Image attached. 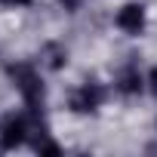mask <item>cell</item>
Masks as SVG:
<instances>
[{
  "label": "cell",
  "instance_id": "1",
  "mask_svg": "<svg viewBox=\"0 0 157 157\" xmlns=\"http://www.w3.org/2000/svg\"><path fill=\"white\" fill-rule=\"evenodd\" d=\"M6 74H10V80L16 83V90L22 93L25 105L34 108V111H40L43 99H46V90H43V80H40V74L34 71V65L16 62V65H6Z\"/></svg>",
  "mask_w": 157,
  "mask_h": 157
},
{
  "label": "cell",
  "instance_id": "2",
  "mask_svg": "<svg viewBox=\"0 0 157 157\" xmlns=\"http://www.w3.org/2000/svg\"><path fill=\"white\" fill-rule=\"evenodd\" d=\"M102 102H105V90L99 83H80L71 93V99H68L74 114H93V111H99Z\"/></svg>",
  "mask_w": 157,
  "mask_h": 157
},
{
  "label": "cell",
  "instance_id": "3",
  "mask_svg": "<svg viewBox=\"0 0 157 157\" xmlns=\"http://www.w3.org/2000/svg\"><path fill=\"white\" fill-rule=\"evenodd\" d=\"M25 142H28V120H25V114H10V117L0 120V148L3 151H16Z\"/></svg>",
  "mask_w": 157,
  "mask_h": 157
},
{
  "label": "cell",
  "instance_id": "4",
  "mask_svg": "<svg viewBox=\"0 0 157 157\" xmlns=\"http://www.w3.org/2000/svg\"><path fill=\"white\" fill-rule=\"evenodd\" d=\"M117 28L123 31V34H129V37H139L142 31H145V6L142 3H123L120 10H117Z\"/></svg>",
  "mask_w": 157,
  "mask_h": 157
},
{
  "label": "cell",
  "instance_id": "5",
  "mask_svg": "<svg viewBox=\"0 0 157 157\" xmlns=\"http://www.w3.org/2000/svg\"><path fill=\"white\" fill-rule=\"evenodd\" d=\"M117 90H120L123 96H139V93L145 90V77H142V71H139L136 65H123V68H120V74H117Z\"/></svg>",
  "mask_w": 157,
  "mask_h": 157
},
{
  "label": "cell",
  "instance_id": "6",
  "mask_svg": "<svg viewBox=\"0 0 157 157\" xmlns=\"http://www.w3.org/2000/svg\"><path fill=\"white\" fill-rule=\"evenodd\" d=\"M40 59H43V65H46L49 71H62V68L68 65V49H65L62 43L49 40V43L40 46Z\"/></svg>",
  "mask_w": 157,
  "mask_h": 157
},
{
  "label": "cell",
  "instance_id": "7",
  "mask_svg": "<svg viewBox=\"0 0 157 157\" xmlns=\"http://www.w3.org/2000/svg\"><path fill=\"white\" fill-rule=\"evenodd\" d=\"M34 151H37V154H62V148H59V145H56L49 136H46V139H43V142H40Z\"/></svg>",
  "mask_w": 157,
  "mask_h": 157
},
{
  "label": "cell",
  "instance_id": "8",
  "mask_svg": "<svg viewBox=\"0 0 157 157\" xmlns=\"http://www.w3.org/2000/svg\"><path fill=\"white\" fill-rule=\"evenodd\" d=\"M148 90H151V93L157 96V65H154V68L148 71Z\"/></svg>",
  "mask_w": 157,
  "mask_h": 157
},
{
  "label": "cell",
  "instance_id": "9",
  "mask_svg": "<svg viewBox=\"0 0 157 157\" xmlns=\"http://www.w3.org/2000/svg\"><path fill=\"white\" fill-rule=\"evenodd\" d=\"M3 6H31V0H0Z\"/></svg>",
  "mask_w": 157,
  "mask_h": 157
},
{
  "label": "cell",
  "instance_id": "10",
  "mask_svg": "<svg viewBox=\"0 0 157 157\" xmlns=\"http://www.w3.org/2000/svg\"><path fill=\"white\" fill-rule=\"evenodd\" d=\"M62 3H65V10H68V13H74L77 6H80V0H62Z\"/></svg>",
  "mask_w": 157,
  "mask_h": 157
}]
</instances>
